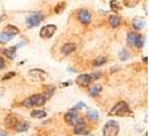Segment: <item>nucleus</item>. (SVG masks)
I'll return each instance as SVG.
<instances>
[{"mask_svg": "<svg viewBox=\"0 0 150 136\" xmlns=\"http://www.w3.org/2000/svg\"><path fill=\"white\" fill-rule=\"evenodd\" d=\"M28 77H30V81L33 82H36V83H43L47 79L49 74L43 70V69H40V68H33L28 70Z\"/></svg>", "mask_w": 150, "mask_h": 136, "instance_id": "obj_3", "label": "nucleus"}, {"mask_svg": "<svg viewBox=\"0 0 150 136\" xmlns=\"http://www.w3.org/2000/svg\"><path fill=\"white\" fill-rule=\"evenodd\" d=\"M102 90H103V87H102V85H99V84H96V85L91 86L89 90L90 97H97L98 94L102 92Z\"/></svg>", "mask_w": 150, "mask_h": 136, "instance_id": "obj_18", "label": "nucleus"}, {"mask_svg": "<svg viewBox=\"0 0 150 136\" xmlns=\"http://www.w3.org/2000/svg\"><path fill=\"white\" fill-rule=\"evenodd\" d=\"M108 115L117 116V117H130V116H132V111L130 110L129 105L125 101H120L116 105H114Z\"/></svg>", "mask_w": 150, "mask_h": 136, "instance_id": "obj_1", "label": "nucleus"}, {"mask_svg": "<svg viewBox=\"0 0 150 136\" xmlns=\"http://www.w3.org/2000/svg\"><path fill=\"white\" fill-rule=\"evenodd\" d=\"M46 102V97L44 94H34L30 97L28 99H26L23 102V106L26 108H33V107H42L45 105Z\"/></svg>", "mask_w": 150, "mask_h": 136, "instance_id": "obj_2", "label": "nucleus"}, {"mask_svg": "<svg viewBox=\"0 0 150 136\" xmlns=\"http://www.w3.org/2000/svg\"><path fill=\"white\" fill-rule=\"evenodd\" d=\"M2 68H5V61L0 57V69H2Z\"/></svg>", "mask_w": 150, "mask_h": 136, "instance_id": "obj_33", "label": "nucleus"}, {"mask_svg": "<svg viewBox=\"0 0 150 136\" xmlns=\"http://www.w3.org/2000/svg\"><path fill=\"white\" fill-rule=\"evenodd\" d=\"M119 57H120L121 60H128L129 58H130V52H129L128 50L123 49V50H121V52H120V54H119Z\"/></svg>", "mask_w": 150, "mask_h": 136, "instance_id": "obj_27", "label": "nucleus"}, {"mask_svg": "<svg viewBox=\"0 0 150 136\" xmlns=\"http://www.w3.org/2000/svg\"><path fill=\"white\" fill-rule=\"evenodd\" d=\"M144 44V38L141 37V35H138V38H137V41H135V45L138 49H141Z\"/></svg>", "mask_w": 150, "mask_h": 136, "instance_id": "obj_28", "label": "nucleus"}, {"mask_svg": "<svg viewBox=\"0 0 150 136\" xmlns=\"http://www.w3.org/2000/svg\"><path fill=\"white\" fill-rule=\"evenodd\" d=\"M74 133H75L76 135H88L90 133V128L87 126L86 121L83 120V121H80L79 124L75 125Z\"/></svg>", "mask_w": 150, "mask_h": 136, "instance_id": "obj_9", "label": "nucleus"}, {"mask_svg": "<svg viewBox=\"0 0 150 136\" xmlns=\"http://www.w3.org/2000/svg\"><path fill=\"white\" fill-rule=\"evenodd\" d=\"M13 39V37H10V35H7V34H5L4 32L2 33H0V43L1 44H4V43H7L9 42L10 40Z\"/></svg>", "mask_w": 150, "mask_h": 136, "instance_id": "obj_25", "label": "nucleus"}, {"mask_svg": "<svg viewBox=\"0 0 150 136\" xmlns=\"http://www.w3.org/2000/svg\"><path fill=\"white\" fill-rule=\"evenodd\" d=\"M120 132V126L117 121L110 120L107 121L103 127V135L104 136H117Z\"/></svg>", "mask_w": 150, "mask_h": 136, "instance_id": "obj_4", "label": "nucleus"}, {"mask_svg": "<svg viewBox=\"0 0 150 136\" xmlns=\"http://www.w3.org/2000/svg\"><path fill=\"white\" fill-rule=\"evenodd\" d=\"M132 25L134 26L135 30H141L144 27V25H146V22H144V19L141 18V17H135L134 19H133V22H132Z\"/></svg>", "mask_w": 150, "mask_h": 136, "instance_id": "obj_16", "label": "nucleus"}, {"mask_svg": "<svg viewBox=\"0 0 150 136\" xmlns=\"http://www.w3.org/2000/svg\"><path fill=\"white\" fill-rule=\"evenodd\" d=\"M139 34H137L134 32H130L128 34V38H127V41H128V44L130 47H134L135 45V41H137V38H138Z\"/></svg>", "mask_w": 150, "mask_h": 136, "instance_id": "obj_19", "label": "nucleus"}, {"mask_svg": "<svg viewBox=\"0 0 150 136\" xmlns=\"http://www.w3.org/2000/svg\"><path fill=\"white\" fill-rule=\"evenodd\" d=\"M100 76H102V73H100V72H96V73L90 74L91 79H98V78H100Z\"/></svg>", "mask_w": 150, "mask_h": 136, "instance_id": "obj_31", "label": "nucleus"}, {"mask_svg": "<svg viewBox=\"0 0 150 136\" xmlns=\"http://www.w3.org/2000/svg\"><path fill=\"white\" fill-rule=\"evenodd\" d=\"M108 24H110V26L113 27V29H116V27H119L121 24H122V19H121V17L119 15H111L108 17Z\"/></svg>", "mask_w": 150, "mask_h": 136, "instance_id": "obj_13", "label": "nucleus"}, {"mask_svg": "<svg viewBox=\"0 0 150 136\" xmlns=\"http://www.w3.org/2000/svg\"><path fill=\"white\" fill-rule=\"evenodd\" d=\"M30 117L35 119H43L46 117V111L44 110H33L30 112Z\"/></svg>", "mask_w": 150, "mask_h": 136, "instance_id": "obj_17", "label": "nucleus"}, {"mask_svg": "<svg viewBox=\"0 0 150 136\" xmlns=\"http://www.w3.org/2000/svg\"><path fill=\"white\" fill-rule=\"evenodd\" d=\"M4 33L14 38L15 35L19 34V29H18V27H16L15 25L8 24V25H6V26H5V29H4Z\"/></svg>", "mask_w": 150, "mask_h": 136, "instance_id": "obj_12", "label": "nucleus"}, {"mask_svg": "<svg viewBox=\"0 0 150 136\" xmlns=\"http://www.w3.org/2000/svg\"><path fill=\"white\" fill-rule=\"evenodd\" d=\"M110 6H111V9L114 11V14H115V13H119L121 9H122V5L119 4V1H117V0H111Z\"/></svg>", "mask_w": 150, "mask_h": 136, "instance_id": "obj_21", "label": "nucleus"}, {"mask_svg": "<svg viewBox=\"0 0 150 136\" xmlns=\"http://www.w3.org/2000/svg\"><path fill=\"white\" fill-rule=\"evenodd\" d=\"M76 49H77V44L74 42H67L61 47V53L63 56H69L72 52H75Z\"/></svg>", "mask_w": 150, "mask_h": 136, "instance_id": "obj_11", "label": "nucleus"}, {"mask_svg": "<svg viewBox=\"0 0 150 136\" xmlns=\"http://www.w3.org/2000/svg\"><path fill=\"white\" fill-rule=\"evenodd\" d=\"M85 103H83V102H80V103H78V105H77V106L75 107V108H74V109H81V108H85Z\"/></svg>", "mask_w": 150, "mask_h": 136, "instance_id": "obj_32", "label": "nucleus"}, {"mask_svg": "<svg viewBox=\"0 0 150 136\" xmlns=\"http://www.w3.org/2000/svg\"><path fill=\"white\" fill-rule=\"evenodd\" d=\"M16 50H17V47H11V48H8V49H5L4 50V54L8 57L9 59H14L16 54Z\"/></svg>", "mask_w": 150, "mask_h": 136, "instance_id": "obj_20", "label": "nucleus"}, {"mask_svg": "<svg viewBox=\"0 0 150 136\" xmlns=\"http://www.w3.org/2000/svg\"><path fill=\"white\" fill-rule=\"evenodd\" d=\"M91 81L93 79L90 77V74H80L76 78V84L80 87H87V86H89Z\"/></svg>", "mask_w": 150, "mask_h": 136, "instance_id": "obj_10", "label": "nucleus"}, {"mask_svg": "<svg viewBox=\"0 0 150 136\" xmlns=\"http://www.w3.org/2000/svg\"><path fill=\"white\" fill-rule=\"evenodd\" d=\"M106 61H107V59H106L105 56H99V57H97L96 59H95V66H102V65H104Z\"/></svg>", "mask_w": 150, "mask_h": 136, "instance_id": "obj_26", "label": "nucleus"}, {"mask_svg": "<svg viewBox=\"0 0 150 136\" xmlns=\"http://www.w3.org/2000/svg\"><path fill=\"white\" fill-rule=\"evenodd\" d=\"M43 19H44V15L43 14H41V13H34V14H32L30 16L27 17L26 24H27L28 27H35V26L40 25V23L42 22Z\"/></svg>", "mask_w": 150, "mask_h": 136, "instance_id": "obj_6", "label": "nucleus"}, {"mask_svg": "<svg viewBox=\"0 0 150 136\" xmlns=\"http://www.w3.org/2000/svg\"><path fill=\"white\" fill-rule=\"evenodd\" d=\"M77 17H78V21L83 25H88L91 22V14L87 9H80L77 14Z\"/></svg>", "mask_w": 150, "mask_h": 136, "instance_id": "obj_8", "label": "nucleus"}, {"mask_svg": "<svg viewBox=\"0 0 150 136\" xmlns=\"http://www.w3.org/2000/svg\"><path fill=\"white\" fill-rule=\"evenodd\" d=\"M86 116L91 119V120H98V118H99V115L96 110H87V112H86Z\"/></svg>", "mask_w": 150, "mask_h": 136, "instance_id": "obj_24", "label": "nucleus"}, {"mask_svg": "<svg viewBox=\"0 0 150 136\" xmlns=\"http://www.w3.org/2000/svg\"><path fill=\"white\" fill-rule=\"evenodd\" d=\"M17 122H18L17 117L14 116V115H9V116L6 117V119H5V126L7 128H14Z\"/></svg>", "mask_w": 150, "mask_h": 136, "instance_id": "obj_15", "label": "nucleus"}, {"mask_svg": "<svg viewBox=\"0 0 150 136\" xmlns=\"http://www.w3.org/2000/svg\"><path fill=\"white\" fill-rule=\"evenodd\" d=\"M57 32V26L50 24V25H45L42 27V30L40 31V37L42 39H50L54 35V33Z\"/></svg>", "mask_w": 150, "mask_h": 136, "instance_id": "obj_7", "label": "nucleus"}, {"mask_svg": "<svg viewBox=\"0 0 150 136\" xmlns=\"http://www.w3.org/2000/svg\"><path fill=\"white\" fill-rule=\"evenodd\" d=\"M16 76V73L15 72H9L7 74H5L4 77H2V81H7V79H10V78H13V77H15Z\"/></svg>", "mask_w": 150, "mask_h": 136, "instance_id": "obj_30", "label": "nucleus"}, {"mask_svg": "<svg viewBox=\"0 0 150 136\" xmlns=\"http://www.w3.org/2000/svg\"><path fill=\"white\" fill-rule=\"evenodd\" d=\"M0 136H8V134L4 130H0Z\"/></svg>", "mask_w": 150, "mask_h": 136, "instance_id": "obj_34", "label": "nucleus"}, {"mask_svg": "<svg viewBox=\"0 0 150 136\" xmlns=\"http://www.w3.org/2000/svg\"><path fill=\"white\" fill-rule=\"evenodd\" d=\"M2 95H4V90H2V89H0V98H1Z\"/></svg>", "mask_w": 150, "mask_h": 136, "instance_id": "obj_36", "label": "nucleus"}, {"mask_svg": "<svg viewBox=\"0 0 150 136\" xmlns=\"http://www.w3.org/2000/svg\"><path fill=\"white\" fill-rule=\"evenodd\" d=\"M139 2H140V0H122V4H123V6H125V7H129V8L135 7V6H137Z\"/></svg>", "mask_w": 150, "mask_h": 136, "instance_id": "obj_22", "label": "nucleus"}, {"mask_svg": "<svg viewBox=\"0 0 150 136\" xmlns=\"http://www.w3.org/2000/svg\"><path fill=\"white\" fill-rule=\"evenodd\" d=\"M66 9V2L64 1H61V2H58L54 7V13L55 14H61L63 10Z\"/></svg>", "mask_w": 150, "mask_h": 136, "instance_id": "obj_23", "label": "nucleus"}, {"mask_svg": "<svg viewBox=\"0 0 150 136\" xmlns=\"http://www.w3.org/2000/svg\"><path fill=\"white\" fill-rule=\"evenodd\" d=\"M17 133H23V132H27L30 129V122L28 121H18L14 127Z\"/></svg>", "mask_w": 150, "mask_h": 136, "instance_id": "obj_14", "label": "nucleus"}, {"mask_svg": "<svg viewBox=\"0 0 150 136\" xmlns=\"http://www.w3.org/2000/svg\"><path fill=\"white\" fill-rule=\"evenodd\" d=\"M6 19V15H2V16H0V23L2 22V21H5Z\"/></svg>", "mask_w": 150, "mask_h": 136, "instance_id": "obj_35", "label": "nucleus"}, {"mask_svg": "<svg viewBox=\"0 0 150 136\" xmlns=\"http://www.w3.org/2000/svg\"><path fill=\"white\" fill-rule=\"evenodd\" d=\"M83 120H85V119L81 118L77 112L70 111V112H67L64 115V121H66V124L69 125V126H75V125L79 124L80 121Z\"/></svg>", "mask_w": 150, "mask_h": 136, "instance_id": "obj_5", "label": "nucleus"}, {"mask_svg": "<svg viewBox=\"0 0 150 136\" xmlns=\"http://www.w3.org/2000/svg\"><path fill=\"white\" fill-rule=\"evenodd\" d=\"M53 93H54V87H53V85H47V86H46V89H45L44 95H47V97H52Z\"/></svg>", "mask_w": 150, "mask_h": 136, "instance_id": "obj_29", "label": "nucleus"}]
</instances>
